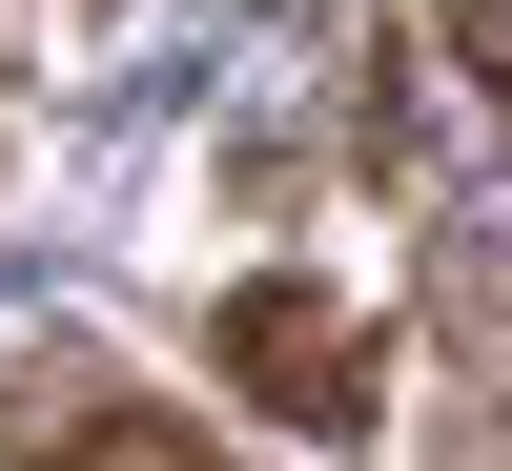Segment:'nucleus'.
Returning <instances> with one entry per match:
<instances>
[{
    "label": "nucleus",
    "mask_w": 512,
    "mask_h": 471,
    "mask_svg": "<svg viewBox=\"0 0 512 471\" xmlns=\"http://www.w3.org/2000/svg\"><path fill=\"white\" fill-rule=\"evenodd\" d=\"M205 349L267 431H369V308H328V287H226Z\"/></svg>",
    "instance_id": "f257e3e1"
},
{
    "label": "nucleus",
    "mask_w": 512,
    "mask_h": 471,
    "mask_svg": "<svg viewBox=\"0 0 512 471\" xmlns=\"http://www.w3.org/2000/svg\"><path fill=\"white\" fill-rule=\"evenodd\" d=\"M0 471H226V431H185V410H21Z\"/></svg>",
    "instance_id": "f03ea898"
}]
</instances>
